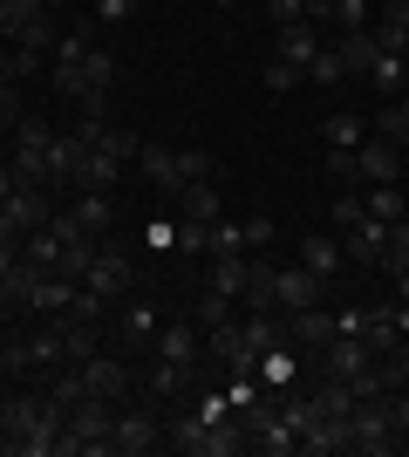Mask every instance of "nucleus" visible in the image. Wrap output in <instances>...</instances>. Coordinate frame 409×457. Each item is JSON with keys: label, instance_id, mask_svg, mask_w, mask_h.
<instances>
[{"label": "nucleus", "instance_id": "nucleus-6", "mask_svg": "<svg viewBox=\"0 0 409 457\" xmlns=\"http://www.w3.org/2000/svg\"><path fill=\"white\" fill-rule=\"evenodd\" d=\"M89 48H96V41L82 35V28H69V35L55 41V55H48V82H55L61 103H82V62H89Z\"/></svg>", "mask_w": 409, "mask_h": 457}, {"label": "nucleus", "instance_id": "nucleus-36", "mask_svg": "<svg viewBox=\"0 0 409 457\" xmlns=\"http://www.w3.org/2000/svg\"><path fill=\"white\" fill-rule=\"evenodd\" d=\"M130 7H136V0H96V21H110V28H123V21H130Z\"/></svg>", "mask_w": 409, "mask_h": 457}, {"label": "nucleus", "instance_id": "nucleus-22", "mask_svg": "<svg viewBox=\"0 0 409 457\" xmlns=\"http://www.w3.org/2000/svg\"><path fill=\"white\" fill-rule=\"evenodd\" d=\"M69 219H76L82 232H96V239H102V232H110V219H117V212H110V191H82L76 205H69Z\"/></svg>", "mask_w": 409, "mask_h": 457}, {"label": "nucleus", "instance_id": "nucleus-19", "mask_svg": "<svg viewBox=\"0 0 409 457\" xmlns=\"http://www.w3.org/2000/svg\"><path fill=\"white\" fill-rule=\"evenodd\" d=\"M334 55H341V69H348V76H369L382 48H375L369 28H355V35H334Z\"/></svg>", "mask_w": 409, "mask_h": 457}, {"label": "nucleus", "instance_id": "nucleus-10", "mask_svg": "<svg viewBox=\"0 0 409 457\" xmlns=\"http://www.w3.org/2000/svg\"><path fill=\"white\" fill-rule=\"evenodd\" d=\"M130 280H136V267H130V253H123V246H96V260H89V273H82V287H96L102 301H123Z\"/></svg>", "mask_w": 409, "mask_h": 457}, {"label": "nucleus", "instance_id": "nucleus-9", "mask_svg": "<svg viewBox=\"0 0 409 457\" xmlns=\"http://www.w3.org/2000/svg\"><path fill=\"white\" fill-rule=\"evenodd\" d=\"M321 273H307V267H273V314L287 321V314H300V307H314L321 301Z\"/></svg>", "mask_w": 409, "mask_h": 457}, {"label": "nucleus", "instance_id": "nucleus-29", "mask_svg": "<svg viewBox=\"0 0 409 457\" xmlns=\"http://www.w3.org/2000/svg\"><path fill=\"white\" fill-rule=\"evenodd\" d=\"M239 314V301L233 294H218V287H205V301H198V328H225Z\"/></svg>", "mask_w": 409, "mask_h": 457}, {"label": "nucleus", "instance_id": "nucleus-30", "mask_svg": "<svg viewBox=\"0 0 409 457\" xmlns=\"http://www.w3.org/2000/svg\"><path fill=\"white\" fill-rule=\"evenodd\" d=\"M409 267V219L389 226V246H382V273H403Z\"/></svg>", "mask_w": 409, "mask_h": 457}, {"label": "nucleus", "instance_id": "nucleus-8", "mask_svg": "<svg viewBox=\"0 0 409 457\" xmlns=\"http://www.w3.org/2000/svg\"><path fill=\"white\" fill-rule=\"evenodd\" d=\"M82 376V396H102V403H130V369H123V355H89V362H76Z\"/></svg>", "mask_w": 409, "mask_h": 457}, {"label": "nucleus", "instance_id": "nucleus-2", "mask_svg": "<svg viewBox=\"0 0 409 457\" xmlns=\"http://www.w3.org/2000/svg\"><path fill=\"white\" fill-rule=\"evenodd\" d=\"M136 157H143V178L157 185V198H164V205H171L184 185L212 178V157H205V151H171V144H143Z\"/></svg>", "mask_w": 409, "mask_h": 457}, {"label": "nucleus", "instance_id": "nucleus-17", "mask_svg": "<svg viewBox=\"0 0 409 457\" xmlns=\"http://www.w3.org/2000/svg\"><path fill=\"white\" fill-rule=\"evenodd\" d=\"M375 48H382V55H409V0L403 7H375Z\"/></svg>", "mask_w": 409, "mask_h": 457}, {"label": "nucleus", "instance_id": "nucleus-35", "mask_svg": "<svg viewBox=\"0 0 409 457\" xmlns=\"http://www.w3.org/2000/svg\"><path fill=\"white\" fill-rule=\"evenodd\" d=\"M266 21H273V28H293V21H307V0H266Z\"/></svg>", "mask_w": 409, "mask_h": 457}, {"label": "nucleus", "instance_id": "nucleus-25", "mask_svg": "<svg viewBox=\"0 0 409 457\" xmlns=\"http://www.w3.org/2000/svg\"><path fill=\"white\" fill-rule=\"evenodd\" d=\"M375 137H389L396 151H403V164H409V96L382 103V116H375Z\"/></svg>", "mask_w": 409, "mask_h": 457}, {"label": "nucleus", "instance_id": "nucleus-40", "mask_svg": "<svg viewBox=\"0 0 409 457\" xmlns=\"http://www.w3.org/2000/svg\"><path fill=\"white\" fill-rule=\"evenodd\" d=\"M55 7H61V0H55Z\"/></svg>", "mask_w": 409, "mask_h": 457}, {"label": "nucleus", "instance_id": "nucleus-18", "mask_svg": "<svg viewBox=\"0 0 409 457\" xmlns=\"http://www.w3.org/2000/svg\"><path fill=\"white\" fill-rule=\"evenodd\" d=\"M246 280H253V260L246 253H212V273H205V287H218V294H246Z\"/></svg>", "mask_w": 409, "mask_h": 457}, {"label": "nucleus", "instance_id": "nucleus-4", "mask_svg": "<svg viewBox=\"0 0 409 457\" xmlns=\"http://www.w3.org/2000/svg\"><path fill=\"white\" fill-rule=\"evenodd\" d=\"M164 444V417L151 403H117V430H110V457H143Z\"/></svg>", "mask_w": 409, "mask_h": 457}, {"label": "nucleus", "instance_id": "nucleus-11", "mask_svg": "<svg viewBox=\"0 0 409 457\" xmlns=\"http://www.w3.org/2000/svg\"><path fill=\"white\" fill-rule=\"evenodd\" d=\"M355 171H362V185H403V151H396L389 137H362V151H355Z\"/></svg>", "mask_w": 409, "mask_h": 457}, {"label": "nucleus", "instance_id": "nucleus-24", "mask_svg": "<svg viewBox=\"0 0 409 457\" xmlns=\"http://www.w3.org/2000/svg\"><path fill=\"white\" fill-rule=\"evenodd\" d=\"M20 253H28L41 273H61V232H55V226H35L28 239H20Z\"/></svg>", "mask_w": 409, "mask_h": 457}, {"label": "nucleus", "instance_id": "nucleus-26", "mask_svg": "<svg viewBox=\"0 0 409 457\" xmlns=\"http://www.w3.org/2000/svg\"><path fill=\"white\" fill-rule=\"evenodd\" d=\"M362 137H369V123L355 110H334L328 116V130H321V144H334V151H362Z\"/></svg>", "mask_w": 409, "mask_h": 457}, {"label": "nucleus", "instance_id": "nucleus-16", "mask_svg": "<svg viewBox=\"0 0 409 457\" xmlns=\"http://www.w3.org/2000/svg\"><path fill=\"white\" fill-rule=\"evenodd\" d=\"M300 267L321 273V280H334V273L348 267V260H341V239H334V232H307V239H300Z\"/></svg>", "mask_w": 409, "mask_h": 457}, {"label": "nucleus", "instance_id": "nucleus-15", "mask_svg": "<svg viewBox=\"0 0 409 457\" xmlns=\"http://www.w3.org/2000/svg\"><path fill=\"white\" fill-rule=\"evenodd\" d=\"M110 328H117V348H130V355H136V348H157V328H164V314H157L151 301H130Z\"/></svg>", "mask_w": 409, "mask_h": 457}, {"label": "nucleus", "instance_id": "nucleus-37", "mask_svg": "<svg viewBox=\"0 0 409 457\" xmlns=\"http://www.w3.org/2000/svg\"><path fill=\"white\" fill-rule=\"evenodd\" d=\"M20 178H14V164H7V157H0V198H7V191H14Z\"/></svg>", "mask_w": 409, "mask_h": 457}, {"label": "nucleus", "instance_id": "nucleus-3", "mask_svg": "<svg viewBox=\"0 0 409 457\" xmlns=\"http://www.w3.org/2000/svg\"><path fill=\"white\" fill-rule=\"evenodd\" d=\"M348 451L362 457H389L403 451V437H396V417H389V396H362L348 410Z\"/></svg>", "mask_w": 409, "mask_h": 457}, {"label": "nucleus", "instance_id": "nucleus-33", "mask_svg": "<svg viewBox=\"0 0 409 457\" xmlns=\"http://www.w3.org/2000/svg\"><path fill=\"white\" fill-rule=\"evenodd\" d=\"M14 123H20V82H0V144L14 137Z\"/></svg>", "mask_w": 409, "mask_h": 457}, {"label": "nucleus", "instance_id": "nucleus-14", "mask_svg": "<svg viewBox=\"0 0 409 457\" xmlns=\"http://www.w3.org/2000/svg\"><path fill=\"white\" fill-rule=\"evenodd\" d=\"M321 48H328V41H321V28H314V21H293V28H273V55H280V62H293L300 76L314 69V55H321Z\"/></svg>", "mask_w": 409, "mask_h": 457}, {"label": "nucleus", "instance_id": "nucleus-28", "mask_svg": "<svg viewBox=\"0 0 409 457\" xmlns=\"http://www.w3.org/2000/svg\"><path fill=\"white\" fill-rule=\"evenodd\" d=\"M205 253H253V239H246V226H233V219H212V226H205Z\"/></svg>", "mask_w": 409, "mask_h": 457}, {"label": "nucleus", "instance_id": "nucleus-20", "mask_svg": "<svg viewBox=\"0 0 409 457\" xmlns=\"http://www.w3.org/2000/svg\"><path fill=\"white\" fill-rule=\"evenodd\" d=\"M362 205H369V219H382V226L409 219V198H403V185H362Z\"/></svg>", "mask_w": 409, "mask_h": 457}, {"label": "nucleus", "instance_id": "nucleus-5", "mask_svg": "<svg viewBox=\"0 0 409 457\" xmlns=\"http://www.w3.org/2000/svg\"><path fill=\"white\" fill-rule=\"evenodd\" d=\"M48 137H55V123H41V116H20L14 123V178L20 185H41L48 191Z\"/></svg>", "mask_w": 409, "mask_h": 457}, {"label": "nucleus", "instance_id": "nucleus-1", "mask_svg": "<svg viewBox=\"0 0 409 457\" xmlns=\"http://www.w3.org/2000/svg\"><path fill=\"white\" fill-rule=\"evenodd\" d=\"M110 430H117V403L76 396L69 403V430H61V457H110Z\"/></svg>", "mask_w": 409, "mask_h": 457}, {"label": "nucleus", "instance_id": "nucleus-32", "mask_svg": "<svg viewBox=\"0 0 409 457\" xmlns=\"http://www.w3.org/2000/svg\"><path fill=\"white\" fill-rule=\"evenodd\" d=\"M369 7H375V0H334V28H341V35L369 28Z\"/></svg>", "mask_w": 409, "mask_h": 457}, {"label": "nucleus", "instance_id": "nucleus-12", "mask_svg": "<svg viewBox=\"0 0 409 457\" xmlns=\"http://www.w3.org/2000/svg\"><path fill=\"white\" fill-rule=\"evenodd\" d=\"M314 362H321V376H334V382H355L362 369L375 362V355H369V342H362V335H334V342L321 348Z\"/></svg>", "mask_w": 409, "mask_h": 457}, {"label": "nucleus", "instance_id": "nucleus-27", "mask_svg": "<svg viewBox=\"0 0 409 457\" xmlns=\"http://www.w3.org/2000/svg\"><path fill=\"white\" fill-rule=\"evenodd\" d=\"M321 171H328L334 191H355V185H362V171H355V151H334V144H321Z\"/></svg>", "mask_w": 409, "mask_h": 457}, {"label": "nucleus", "instance_id": "nucleus-7", "mask_svg": "<svg viewBox=\"0 0 409 457\" xmlns=\"http://www.w3.org/2000/svg\"><path fill=\"white\" fill-rule=\"evenodd\" d=\"M157 362L184 369V376L198 382V362H205V328H198V321H164V328H157Z\"/></svg>", "mask_w": 409, "mask_h": 457}, {"label": "nucleus", "instance_id": "nucleus-31", "mask_svg": "<svg viewBox=\"0 0 409 457\" xmlns=\"http://www.w3.org/2000/svg\"><path fill=\"white\" fill-rule=\"evenodd\" d=\"M307 82H321V89H334V82H348V69H341V55H334V41L314 55V69H307Z\"/></svg>", "mask_w": 409, "mask_h": 457}, {"label": "nucleus", "instance_id": "nucleus-38", "mask_svg": "<svg viewBox=\"0 0 409 457\" xmlns=\"http://www.w3.org/2000/svg\"><path fill=\"white\" fill-rule=\"evenodd\" d=\"M389 280H396V301H409V267H403V273H389Z\"/></svg>", "mask_w": 409, "mask_h": 457}, {"label": "nucleus", "instance_id": "nucleus-21", "mask_svg": "<svg viewBox=\"0 0 409 457\" xmlns=\"http://www.w3.org/2000/svg\"><path fill=\"white\" fill-rule=\"evenodd\" d=\"M117 178H123V157L89 151V157H82V171H76V191H110Z\"/></svg>", "mask_w": 409, "mask_h": 457}, {"label": "nucleus", "instance_id": "nucleus-39", "mask_svg": "<svg viewBox=\"0 0 409 457\" xmlns=\"http://www.w3.org/2000/svg\"><path fill=\"white\" fill-rule=\"evenodd\" d=\"M375 7H403V0H375Z\"/></svg>", "mask_w": 409, "mask_h": 457}, {"label": "nucleus", "instance_id": "nucleus-34", "mask_svg": "<svg viewBox=\"0 0 409 457\" xmlns=\"http://www.w3.org/2000/svg\"><path fill=\"white\" fill-rule=\"evenodd\" d=\"M300 82H307V76H300V69H293V62H280V55L266 62V89H273V96H287V89H300Z\"/></svg>", "mask_w": 409, "mask_h": 457}, {"label": "nucleus", "instance_id": "nucleus-13", "mask_svg": "<svg viewBox=\"0 0 409 457\" xmlns=\"http://www.w3.org/2000/svg\"><path fill=\"white\" fill-rule=\"evenodd\" d=\"M82 157H89V144H82L76 130H55V137H48V191H76Z\"/></svg>", "mask_w": 409, "mask_h": 457}, {"label": "nucleus", "instance_id": "nucleus-23", "mask_svg": "<svg viewBox=\"0 0 409 457\" xmlns=\"http://www.w3.org/2000/svg\"><path fill=\"white\" fill-rule=\"evenodd\" d=\"M369 82L382 89V103H396V96H409V55H375Z\"/></svg>", "mask_w": 409, "mask_h": 457}]
</instances>
